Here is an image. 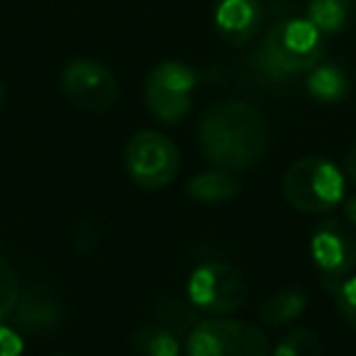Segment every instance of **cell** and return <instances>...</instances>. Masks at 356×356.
<instances>
[{
    "label": "cell",
    "instance_id": "cell-16",
    "mask_svg": "<svg viewBox=\"0 0 356 356\" xmlns=\"http://www.w3.org/2000/svg\"><path fill=\"white\" fill-rule=\"evenodd\" d=\"M137 349L142 356H178V339L163 327H144L137 334Z\"/></svg>",
    "mask_w": 356,
    "mask_h": 356
},
{
    "label": "cell",
    "instance_id": "cell-5",
    "mask_svg": "<svg viewBox=\"0 0 356 356\" xmlns=\"http://www.w3.org/2000/svg\"><path fill=\"white\" fill-rule=\"evenodd\" d=\"M124 166L139 188H166L181 168L178 147L161 132L142 129L132 134L124 147Z\"/></svg>",
    "mask_w": 356,
    "mask_h": 356
},
{
    "label": "cell",
    "instance_id": "cell-2",
    "mask_svg": "<svg viewBox=\"0 0 356 356\" xmlns=\"http://www.w3.org/2000/svg\"><path fill=\"white\" fill-rule=\"evenodd\" d=\"M322 32L307 17H291L276 22L268 30L254 61L268 81H286L291 76L312 71L322 61Z\"/></svg>",
    "mask_w": 356,
    "mask_h": 356
},
{
    "label": "cell",
    "instance_id": "cell-14",
    "mask_svg": "<svg viewBox=\"0 0 356 356\" xmlns=\"http://www.w3.org/2000/svg\"><path fill=\"white\" fill-rule=\"evenodd\" d=\"M351 0H312L307 8V20L322 32L334 35L349 22Z\"/></svg>",
    "mask_w": 356,
    "mask_h": 356
},
{
    "label": "cell",
    "instance_id": "cell-3",
    "mask_svg": "<svg viewBox=\"0 0 356 356\" xmlns=\"http://www.w3.org/2000/svg\"><path fill=\"white\" fill-rule=\"evenodd\" d=\"M283 198L305 215H322L344 198V176L322 156L298 159L283 176Z\"/></svg>",
    "mask_w": 356,
    "mask_h": 356
},
{
    "label": "cell",
    "instance_id": "cell-19",
    "mask_svg": "<svg viewBox=\"0 0 356 356\" xmlns=\"http://www.w3.org/2000/svg\"><path fill=\"white\" fill-rule=\"evenodd\" d=\"M330 286H332V296H334V302H337V307H339L341 317L356 330V276L330 283Z\"/></svg>",
    "mask_w": 356,
    "mask_h": 356
},
{
    "label": "cell",
    "instance_id": "cell-21",
    "mask_svg": "<svg viewBox=\"0 0 356 356\" xmlns=\"http://www.w3.org/2000/svg\"><path fill=\"white\" fill-rule=\"evenodd\" d=\"M100 242V229L95 222H81L79 227V239H76V249L83 254H88L90 249H95Z\"/></svg>",
    "mask_w": 356,
    "mask_h": 356
},
{
    "label": "cell",
    "instance_id": "cell-11",
    "mask_svg": "<svg viewBox=\"0 0 356 356\" xmlns=\"http://www.w3.org/2000/svg\"><path fill=\"white\" fill-rule=\"evenodd\" d=\"M261 25L259 0H220L215 8V27L229 44H247L257 37Z\"/></svg>",
    "mask_w": 356,
    "mask_h": 356
},
{
    "label": "cell",
    "instance_id": "cell-23",
    "mask_svg": "<svg viewBox=\"0 0 356 356\" xmlns=\"http://www.w3.org/2000/svg\"><path fill=\"white\" fill-rule=\"evenodd\" d=\"M344 213H346V218H349L351 222L356 225V195H354V198H349V200H346V205H344Z\"/></svg>",
    "mask_w": 356,
    "mask_h": 356
},
{
    "label": "cell",
    "instance_id": "cell-6",
    "mask_svg": "<svg viewBox=\"0 0 356 356\" xmlns=\"http://www.w3.org/2000/svg\"><path fill=\"white\" fill-rule=\"evenodd\" d=\"M188 296L195 307L215 315H227L247 300V281L242 271L227 261H210L191 273Z\"/></svg>",
    "mask_w": 356,
    "mask_h": 356
},
{
    "label": "cell",
    "instance_id": "cell-15",
    "mask_svg": "<svg viewBox=\"0 0 356 356\" xmlns=\"http://www.w3.org/2000/svg\"><path fill=\"white\" fill-rule=\"evenodd\" d=\"M305 310V296L300 291H278L261 305L259 315L268 325H288Z\"/></svg>",
    "mask_w": 356,
    "mask_h": 356
},
{
    "label": "cell",
    "instance_id": "cell-24",
    "mask_svg": "<svg viewBox=\"0 0 356 356\" xmlns=\"http://www.w3.org/2000/svg\"><path fill=\"white\" fill-rule=\"evenodd\" d=\"M3 103H6V86L0 81V108H3Z\"/></svg>",
    "mask_w": 356,
    "mask_h": 356
},
{
    "label": "cell",
    "instance_id": "cell-13",
    "mask_svg": "<svg viewBox=\"0 0 356 356\" xmlns=\"http://www.w3.org/2000/svg\"><path fill=\"white\" fill-rule=\"evenodd\" d=\"M346 90H349V81H346L344 71L337 66L317 64L307 76V93L322 103H337L344 98Z\"/></svg>",
    "mask_w": 356,
    "mask_h": 356
},
{
    "label": "cell",
    "instance_id": "cell-9",
    "mask_svg": "<svg viewBox=\"0 0 356 356\" xmlns=\"http://www.w3.org/2000/svg\"><path fill=\"white\" fill-rule=\"evenodd\" d=\"M310 252L327 283L344 281L356 268V239L334 222L315 229Z\"/></svg>",
    "mask_w": 356,
    "mask_h": 356
},
{
    "label": "cell",
    "instance_id": "cell-4",
    "mask_svg": "<svg viewBox=\"0 0 356 356\" xmlns=\"http://www.w3.org/2000/svg\"><path fill=\"white\" fill-rule=\"evenodd\" d=\"M271 344L261 327L247 320H205L188 337V356H268Z\"/></svg>",
    "mask_w": 356,
    "mask_h": 356
},
{
    "label": "cell",
    "instance_id": "cell-10",
    "mask_svg": "<svg viewBox=\"0 0 356 356\" xmlns=\"http://www.w3.org/2000/svg\"><path fill=\"white\" fill-rule=\"evenodd\" d=\"M13 317L15 325L25 332H47L59 325L64 317V300L54 288L32 283L20 293Z\"/></svg>",
    "mask_w": 356,
    "mask_h": 356
},
{
    "label": "cell",
    "instance_id": "cell-8",
    "mask_svg": "<svg viewBox=\"0 0 356 356\" xmlns=\"http://www.w3.org/2000/svg\"><path fill=\"white\" fill-rule=\"evenodd\" d=\"M61 88L71 105L86 113H105L120 95V83L105 64L93 59H74L61 71Z\"/></svg>",
    "mask_w": 356,
    "mask_h": 356
},
{
    "label": "cell",
    "instance_id": "cell-7",
    "mask_svg": "<svg viewBox=\"0 0 356 356\" xmlns=\"http://www.w3.org/2000/svg\"><path fill=\"white\" fill-rule=\"evenodd\" d=\"M198 76L193 69L178 64V61H163L149 74L144 86V98L156 120L173 124L184 120L191 110V93H193Z\"/></svg>",
    "mask_w": 356,
    "mask_h": 356
},
{
    "label": "cell",
    "instance_id": "cell-12",
    "mask_svg": "<svg viewBox=\"0 0 356 356\" xmlns=\"http://www.w3.org/2000/svg\"><path fill=\"white\" fill-rule=\"evenodd\" d=\"M186 191L191 198L203 200V203H222L239 193V184L225 171H208L191 178Z\"/></svg>",
    "mask_w": 356,
    "mask_h": 356
},
{
    "label": "cell",
    "instance_id": "cell-20",
    "mask_svg": "<svg viewBox=\"0 0 356 356\" xmlns=\"http://www.w3.org/2000/svg\"><path fill=\"white\" fill-rule=\"evenodd\" d=\"M22 349H25L22 337L13 327L0 325V356H20Z\"/></svg>",
    "mask_w": 356,
    "mask_h": 356
},
{
    "label": "cell",
    "instance_id": "cell-17",
    "mask_svg": "<svg viewBox=\"0 0 356 356\" xmlns=\"http://www.w3.org/2000/svg\"><path fill=\"white\" fill-rule=\"evenodd\" d=\"M273 356H325V349L315 332L300 327V330L291 332L286 339H281Z\"/></svg>",
    "mask_w": 356,
    "mask_h": 356
},
{
    "label": "cell",
    "instance_id": "cell-18",
    "mask_svg": "<svg viewBox=\"0 0 356 356\" xmlns=\"http://www.w3.org/2000/svg\"><path fill=\"white\" fill-rule=\"evenodd\" d=\"M17 300H20V281H17L10 264L0 259V320L13 315Z\"/></svg>",
    "mask_w": 356,
    "mask_h": 356
},
{
    "label": "cell",
    "instance_id": "cell-22",
    "mask_svg": "<svg viewBox=\"0 0 356 356\" xmlns=\"http://www.w3.org/2000/svg\"><path fill=\"white\" fill-rule=\"evenodd\" d=\"M344 168H346V176L351 178L356 184V142L349 147V152H346V159H344Z\"/></svg>",
    "mask_w": 356,
    "mask_h": 356
},
{
    "label": "cell",
    "instance_id": "cell-1",
    "mask_svg": "<svg viewBox=\"0 0 356 356\" xmlns=\"http://www.w3.org/2000/svg\"><path fill=\"white\" fill-rule=\"evenodd\" d=\"M200 152L225 171H244L261 161L268 147V122L244 100H222L205 110L198 127Z\"/></svg>",
    "mask_w": 356,
    "mask_h": 356
}]
</instances>
